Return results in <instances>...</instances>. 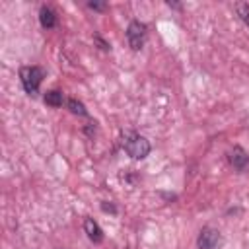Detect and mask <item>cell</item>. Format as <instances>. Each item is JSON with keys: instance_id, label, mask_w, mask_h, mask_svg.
I'll use <instances>...</instances> for the list:
<instances>
[{"instance_id": "obj_3", "label": "cell", "mask_w": 249, "mask_h": 249, "mask_svg": "<svg viewBox=\"0 0 249 249\" xmlns=\"http://www.w3.org/2000/svg\"><path fill=\"white\" fill-rule=\"evenodd\" d=\"M126 41L132 51H140L146 41V25L138 19H132L126 27Z\"/></svg>"}, {"instance_id": "obj_13", "label": "cell", "mask_w": 249, "mask_h": 249, "mask_svg": "<svg viewBox=\"0 0 249 249\" xmlns=\"http://www.w3.org/2000/svg\"><path fill=\"white\" fill-rule=\"evenodd\" d=\"M167 6H171V8H177V10H179V8H181V6H179V4H177V2H167Z\"/></svg>"}, {"instance_id": "obj_2", "label": "cell", "mask_w": 249, "mask_h": 249, "mask_svg": "<svg viewBox=\"0 0 249 249\" xmlns=\"http://www.w3.org/2000/svg\"><path fill=\"white\" fill-rule=\"evenodd\" d=\"M43 78H45V70L41 66H21L19 68L21 86L29 95H35L39 91V86H41Z\"/></svg>"}, {"instance_id": "obj_8", "label": "cell", "mask_w": 249, "mask_h": 249, "mask_svg": "<svg viewBox=\"0 0 249 249\" xmlns=\"http://www.w3.org/2000/svg\"><path fill=\"white\" fill-rule=\"evenodd\" d=\"M43 99H45V103H47V105H51V107H60V105H62V101H64L62 91H58V89H51V91H47Z\"/></svg>"}, {"instance_id": "obj_4", "label": "cell", "mask_w": 249, "mask_h": 249, "mask_svg": "<svg viewBox=\"0 0 249 249\" xmlns=\"http://www.w3.org/2000/svg\"><path fill=\"white\" fill-rule=\"evenodd\" d=\"M222 245V235L216 228L204 226L196 237V247L198 249H220Z\"/></svg>"}, {"instance_id": "obj_6", "label": "cell", "mask_w": 249, "mask_h": 249, "mask_svg": "<svg viewBox=\"0 0 249 249\" xmlns=\"http://www.w3.org/2000/svg\"><path fill=\"white\" fill-rule=\"evenodd\" d=\"M84 231L88 233V237H89L93 243H101V241H103V230L99 228V224H97L93 218H86V220H84Z\"/></svg>"}, {"instance_id": "obj_9", "label": "cell", "mask_w": 249, "mask_h": 249, "mask_svg": "<svg viewBox=\"0 0 249 249\" xmlns=\"http://www.w3.org/2000/svg\"><path fill=\"white\" fill-rule=\"evenodd\" d=\"M66 107L74 113V115H80V117H88V109L84 107V103L82 101H78V99H74V97H70L68 101H66Z\"/></svg>"}, {"instance_id": "obj_1", "label": "cell", "mask_w": 249, "mask_h": 249, "mask_svg": "<svg viewBox=\"0 0 249 249\" xmlns=\"http://www.w3.org/2000/svg\"><path fill=\"white\" fill-rule=\"evenodd\" d=\"M123 148H124V152L132 160H144L150 154V150H152L150 142L142 134H138V132H124V136H123Z\"/></svg>"}, {"instance_id": "obj_5", "label": "cell", "mask_w": 249, "mask_h": 249, "mask_svg": "<svg viewBox=\"0 0 249 249\" xmlns=\"http://www.w3.org/2000/svg\"><path fill=\"white\" fill-rule=\"evenodd\" d=\"M228 160L237 171H245L249 167V154L241 146H233V150H230L228 154Z\"/></svg>"}, {"instance_id": "obj_11", "label": "cell", "mask_w": 249, "mask_h": 249, "mask_svg": "<svg viewBox=\"0 0 249 249\" xmlns=\"http://www.w3.org/2000/svg\"><path fill=\"white\" fill-rule=\"evenodd\" d=\"M88 8H91V10H105L107 2H88Z\"/></svg>"}, {"instance_id": "obj_10", "label": "cell", "mask_w": 249, "mask_h": 249, "mask_svg": "<svg viewBox=\"0 0 249 249\" xmlns=\"http://www.w3.org/2000/svg\"><path fill=\"white\" fill-rule=\"evenodd\" d=\"M235 12H237L239 19H241L245 25H249V4H247V2H237V4H235Z\"/></svg>"}, {"instance_id": "obj_12", "label": "cell", "mask_w": 249, "mask_h": 249, "mask_svg": "<svg viewBox=\"0 0 249 249\" xmlns=\"http://www.w3.org/2000/svg\"><path fill=\"white\" fill-rule=\"evenodd\" d=\"M101 208H103L105 212H111V214H115V212H117V208H115L113 204H107V202H103V204H101Z\"/></svg>"}, {"instance_id": "obj_7", "label": "cell", "mask_w": 249, "mask_h": 249, "mask_svg": "<svg viewBox=\"0 0 249 249\" xmlns=\"http://www.w3.org/2000/svg\"><path fill=\"white\" fill-rule=\"evenodd\" d=\"M39 21H41V25L45 29H53L56 25V21H58L56 12L51 6H41V10H39Z\"/></svg>"}]
</instances>
